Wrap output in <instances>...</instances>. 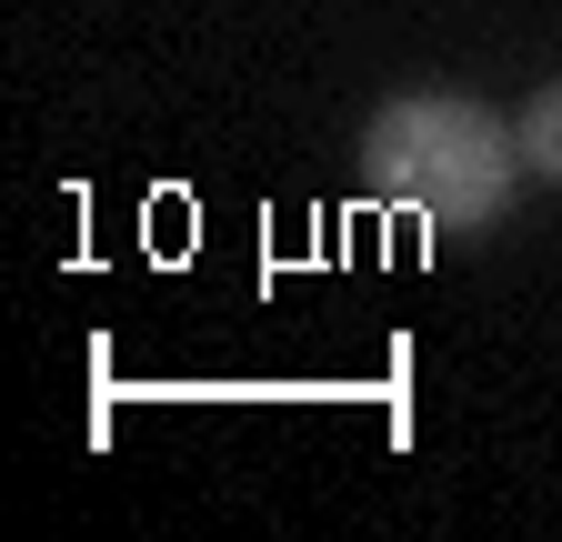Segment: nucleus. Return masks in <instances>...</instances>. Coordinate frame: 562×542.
Masks as SVG:
<instances>
[{
    "instance_id": "obj_1",
    "label": "nucleus",
    "mask_w": 562,
    "mask_h": 542,
    "mask_svg": "<svg viewBox=\"0 0 562 542\" xmlns=\"http://www.w3.org/2000/svg\"><path fill=\"white\" fill-rule=\"evenodd\" d=\"M513 181H522V142L472 91H392L362 121V191L442 232H492L513 212Z\"/></svg>"
},
{
    "instance_id": "obj_2",
    "label": "nucleus",
    "mask_w": 562,
    "mask_h": 542,
    "mask_svg": "<svg viewBox=\"0 0 562 542\" xmlns=\"http://www.w3.org/2000/svg\"><path fill=\"white\" fill-rule=\"evenodd\" d=\"M513 142H522V171L562 181V81H542V91L513 111Z\"/></svg>"
}]
</instances>
